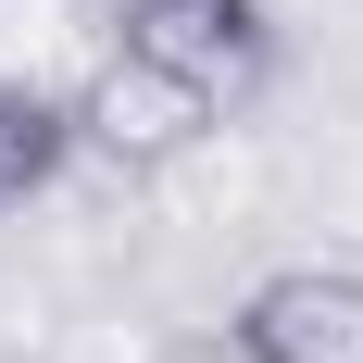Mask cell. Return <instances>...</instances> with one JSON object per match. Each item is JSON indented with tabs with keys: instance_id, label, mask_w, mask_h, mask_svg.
<instances>
[{
	"instance_id": "obj_1",
	"label": "cell",
	"mask_w": 363,
	"mask_h": 363,
	"mask_svg": "<svg viewBox=\"0 0 363 363\" xmlns=\"http://www.w3.org/2000/svg\"><path fill=\"white\" fill-rule=\"evenodd\" d=\"M113 50H138L176 88H201L213 113H238L276 75V13L263 0H113Z\"/></svg>"
},
{
	"instance_id": "obj_2",
	"label": "cell",
	"mask_w": 363,
	"mask_h": 363,
	"mask_svg": "<svg viewBox=\"0 0 363 363\" xmlns=\"http://www.w3.org/2000/svg\"><path fill=\"white\" fill-rule=\"evenodd\" d=\"M63 113H75V163H113V176H163L176 150L213 138V101L176 88L163 63H138V50H101Z\"/></svg>"
},
{
	"instance_id": "obj_3",
	"label": "cell",
	"mask_w": 363,
	"mask_h": 363,
	"mask_svg": "<svg viewBox=\"0 0 363 363\" xmlns=\"http://www.w3.org/2000/svg\"><path fill=\"white\" fill-rule=\"evenodd\" d=\"M225 351L238 363H363V263H276V276H251Z\"/></svg>"
},
{
	"instance_id": "obj_4",
	"label": "cell",
	"mask_w": 363,
	"mask_h": 363,
	"mask_svg": "<svg viewBox=\"0 0 363 363\" xmlns=\"http://www.w3.org/2000/svg\"><path fill=\"white\" fill-rule=\"evenodd\" d=\"M75 176V113L38 88V75H0V213H26Z\"/></svg>"
}]
</instances>
